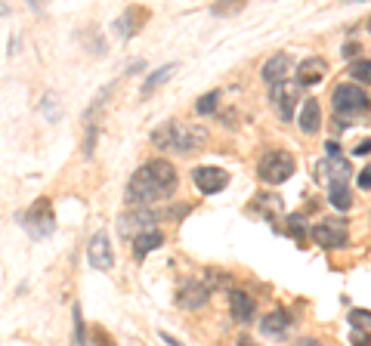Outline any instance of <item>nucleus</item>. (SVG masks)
I'll list each match as a JSON object with an SVG mask.
<instances>
[{"label":"nucleus","instance_id":"7","mask_svg":"<svg viewBox=\"0 0 371 346\" xmlns=\"http://www.w3.org/2000/svg\"><path fill=\"white\" fill-rule=\"evenodd\" d=\"M309 235H313V241L319 247H325V251H334V247H344L346 238H350V229H346V220H340V216H331V220H322L315 222L313 229H309Z\"/></svg>","mask_w":371,"mask_h":346},{"label":"nucleus","instance_id":"4","mask_svg":"<svg viewBox=\"0 0 371 346\" xmlns=\"http://www.w3.org/2000/svg\"><path fill=\"white\" fill-rule=\"evenodd\" d=\"M294 167H297V161L288 148H269L257 164V176L266 185H282L294 176Z\"/></svg>","mask_w":371,"mask_h":346},{"label":"nucleus","instance_id":"27","mask_svg":"<svg viewBox=\"0 0 371 346\" xmlns=\"http://www.w3.org/2000/svg\"><path fill=\"white\" fill-rule=\"evenodd\" d=\"M216 99H220V93H216V90L204 93V96L195 102V111H198V115H210V111L216 108Z\"/></svg>","mask_w":371,"mask_h":346},{"label":"nucleus","instance_id":"28","mask_svg":"<svg viewBox=\"0 0 371 346\" xmlns=\"http://www.w3.org/2000/svg\"><path fill=\"white\" fill-rule=\"evenodd\" d=\"M96 136H99V124H90L87 127V136H84V158H93V148H96Z\"/></svg>","mask_w":371,"mask_h":346},{"label":"nucleus","instance_id":"31","mask_svg":"<svg viewBox=\"0 0 371 346\" xmlns=\"http://www.w3.org/2000/svg\"><path fill=\"white\" fill-rule=\"evenodd\" d=\"M284 222H288V235H294V238H303V235H306V229H303V216H300V214H291Z\"/></svg>","mask_w":371,"mask_h":346},{"label":"nucleus","instance_id":"20","mask_svg":"<svg viewBox=\"0 0 371 346\" xmlns=\"http://www.w3.org/2000/svg\"><path fill=\"white\" fill-rule=\"evenodd\" d=\"M161 244H164V232H158V229H148V232H142V235H136V238H133V257L136 260L148 257V253L158 251Z\"/></svg>","mask_w":371,"mask_h":346},{"label":"nucleus","instance_id":"18","mask_svg":"<svg viewBox=\"0 0 371 346\" xmlns=\"http://www.w3.org/2000/svg\"><path fill=\"white\" fill-rule=\"evenodd\" d=\"M177 68H179V62H164V65H161V68H155V71L148 74L146 80H142V90H139V96H142V99H148L155 90H158V86H164L167 80H170V74H177Z\"/></svg>","mask_w":371,"mask_h":346},{"label":"nucleus","instance_id":"15","mask_svg":"<svg viewBox=\"0 0 371 346\" xmlns=\"http://www.w3.org/2000/svg\"><path fill=\"white\" fill-rule=\"evenodd\" d=\"M146 16H148L146 10H136V6H127V10H124L121 16H117L115 22H111V31H115V34L121 37V41H130V37H133L136 31H139V22H142Z\"/></svg>","mask_w":371,"mask_h":346},{"label":"nucleus","instance_id":"12","mask_svg":"<svg viewBox=\"0 0 371 346\" xmlns=\"http://www.w3.org/2000/svg\"><path fill=\"white\" fill-rule=\"evenodd\" d=\"M207 300H210V288L204 281H195V278L186 281L183 288H179V294H177V303L183 309H201Z\"/></svg>","mask_w":371,"mask_h":346},{"label":"nucleus","instance_id":"32","mask_svg":"<svg viewBox=\"0 0 371 346\" xmlns=\"http://www.w3.org/2000/svg\"><path fill=\"white\" fill-rule=\"evenodd\" d=\"M350 343L352 346H371V340H368V334H365L362 327H356V331L350 334Z\"/></svg>","mask_w":371,"mask_h":346},{"label":"nucleus","instance_id":"1","mask_svg":"<svg viewBox=\"0 0 371 346\" xmlns=\"http://www.w3.org/2000/svg\"><path fill=\"white\" fill-rule=\"evenodd\" d=\"M179 176L177 167L167 158H152L142 167H136V173L127 179V189H124V201L130 207H146V204L164 201L177 192Z\"/></svg>","mask_w":371,"mask_h":346},{"label":"nucleus","instance_id":"36","mask_svg":"<svg viewBox=\"0 0 371 346\" xmlns=\"http://www.w3.org/2000/svg\"><path fill=\"white\" fill-rule=\"evenodd\" d=\"M19 47H22V37H19V34H10V43H6V56H16Z\"/></svg>","mask_w":371,"mask_h":346},{"label":"nucleus","instance_id":"17","mask_svg":"<svg viewBox=\"0 0 371 346\" xmlns=\"http://www.w3.org/2000/svg\"><path fill=\"white\" fill-rule=\"evenodd\" d=\"M300 130L303 133H319L322 130V105H319V99H303V105H300Z\"/></svg>","mask_w":371,"mask_h":346},{"label":"nucleus","instance_id":"19","mask_svg":"<svg viewBox=\"0 0 371 346\" xmlns=\"http://www.w3.org/2000/svg\"><path fill=\"white\" fill-rule=\"evenodd\" d=\"M294 90H297V86H284V84L272 86V102H276L278 117H282V121H291V117H294V102H297Z\"/></svg>","mask_w":371,"mask_h":346},{"label":"nucleus","instance_id":"14","mask_svg":"<svg viewBox=\"0 0 371 346\" xmlns=\"http://www.w3.org/2000/svg\"><path fill=\"white\" fill-rule=\"evenodd\" d=\"M328 74V62L322 56H309L297 65V86H313Z\"/></svg>","mask_w":371,"mask_h":346},{"label":"nucleus","instance_id":"9","mask_svg":"<svg viewBox=\"0 0 371 346\" xmlns=\"http://www.w3.org/2000/svg\"><path fill=\"white\" fill-rule=\"evenodd\" d=\"M155 222H158V214H155V210L133 207V210H127V214L117 216V232H121L124 238H136V235L148 232Z\"/></svg>","mask_w":371,"mask_h":346},{"label":"nucleus","instance_id":"23","mask_svg":"<svg viewBox=\"0 0 371 346\" xmlns=\"http://www.w3.org/2000/svg\"><path fill=\"white\" fill-rule=\"evenodd\" d=\"M87 331H90V327L84 325L80 306L74 303V306H71V346H87Z\"/></svg>","mask_w":371,"mask_h":346},{"label":"nucleus","instance_id":"39","mask_svg":"<svg viewBox=\"0 0 371 346\" xmlns=\"http://www.w3.org/2000/svg\"><path fill=\"white\" fill-rule=\"evenodd\" d=\"M356 43H346V47H344V56H356Z\"/></svg>","mask_w":371,"mask_h":346},{"label":"nucleus","instance_id":"2","mask_svg":"<svg viewBox=\"0 0 371 346\" xmlns=\"http://www.w3.org/2000/svg\"><path fill=\"white\" fill-rule=\"evenodd\" d=\"M152 142L161 152H179V154H192L207 142V130L198 124H179V121H167L158 130H152Z\"/></svg>","mask_w":371,"mask_h":346},{"label":"nucleus","instance_id":"21","mask_svg":"<svg viewBox=\"0 0 371 346\" xmlns=\"http://www.w3.org/2000/svg\"><path fill=\"white\" fill-rule=\"evenodd\" d=\"M37 108H41V115L47 117L49 124H56L62 117V102H59V93L56 90H47L43 93V99L41 102H37Z\"/></svg>","mask_w":371,"mask_h":346},{"label":"nucleus","instance_id":"25","mask_svg":"<svg viewBox=\"0 0 371 346\" xmlns=\"http://www.w3.org/2000/svg\"><path fill=\"white\" fill-rule=\"evenodd\" d=\"M350 74L356 78V84H359V86H362V84H368V86H371V59H359V62H352Z\"/></svg>","mask_w":371,"mask_h":346},{"label":"nucleus","instance_id":"11","mask_svg":"<svg viewBox=\"0 0 371 346\" xmlns=\"http://www.w3.org/2000/svg\"><path fill=\"white\" fill-rule=\"evenodd\" d=\"M291 65H294L291 53H276V56H269V59L263 62V68H260V78H263V84L278 86V84H284V78H288Z\"/></svg>","mask_w":371,"mask_h":346},{"label":"nucleus","instance_id":"37","mask_svg":"<svg viewBox=\"0 0 371 346\" xmlns=\"http://www.w3.org/2000/svg\"><path fill=\"white\" fill-rule=\"evenodd\" d=\"M158 337H161V343H167V346H186V343H179L173 334H167V331H158Z\"/></svg>","mask_w":371,"mask_h":346},{"label":"nucleus","instance_id":"35","mask_svg":"<svg viewBox=\"0 0 371 346\" xmlns=\"http://www.w3.org/2000/svg\"><path fill=\"white\" fill-rule=\"evenodd\" d=\"M352 154H356V158H365V154H371V139L356 142V148H352Z\"/></svg>","mask_w":371,"mask_h":346},{"label":"nucleus","instance_id":"3","mask_svg":"<svg viewBox=\"0 0 371 346\" xmlns=\"http://www.w3.org/2000/svg\"><path fill=\"white\" fill-rule=\"evenodd\" d=\"M328 167H331V179H328V204L334 210H350L352 207V189H350V176L352 167L344 154L337 158H328Z\"/></svg>","mask_w":371,"mask_h":346},{"label":"nucleus","instance_id":"26","mask_svg":"<svg viewBox=\"0 0 371 346\" xmlns=\"http://www.w3.org/2000/svg\"><path fill=\"white\" fill-rule=\"evenodd\" d=\"M257 210L263 216H276L278 210H282V204H278V195H260L257 198Z\"/></svg>","mask_w":371,"mask_h":346},{"label":"nucleus","instance_id":"13","mask_svg":"<svg viewBox=\"0 0 371 346\" xmlns=\"http://www.w3.org/2000/svg\"><path fill=\"white\" fill-rule=\"evenodd\" d=\"M229 312H232V319L238 321V325H251L254 315H257V303H254V297L245 294V290H232V294H229Z\"/></svg>","mask_w":371,"mask_h":346},{"label":"nucleus","instance_id":"16","mask_svg":"<svg viewBox=\"0 0 371 346\" xmlns=\"http://www.w3.org/2000/svg\"><path fill=\"white\" fill-rule=\"evenodd\" d=\"M260 331H263L266 337L282 340L284 334L291 331V312H284V309H272V312H266L263 319H260Z\"/></svg>","mask_w":371,"mask_h":346},{"label":"nucleus","instance_id":"40","mask_svg":"<svg viewBox=\"0 0 371 346\" xmlns=\"http://www.w3.org/2000/svg\"><path fill=\"white\" fill-rule=\"evenodd\" d=\"M294 346H322V343H319V340L309 337V340H300V343H294Z\"/></svg>","mask_w":371,"mask_h":346},{"label":"nucleus","instance_id":"5","mask_svg":"<svg viewBox=\"0 0 371 346\" xmlns=\"http://www.w3.org/2000/svg\"><path fill=\"white\" fill-rule=\"evenodd\" d=\"M19 222L25 226V232H28L31 238H37V241L49 238V235L56 232V214H53L49 198H37L25 214H19Z\"/></svg>","mask_w":371,"mask_h":346},{"label":"nucleus","instance_id":"22","mask_svg":"<svg viewBox=\"0 0 371 346\" xmlns=\"http://www.w3.org/2000/svg\"><path fill=\"white\" fill-rule=\"evenodd\" d=\"M111 90H115V84H105L102 90L96 93V96H93V102H90V108L84 111V117H80V121H84V127H90V124H96V117H99V111L105 108V99L111 96Z\"/></svg>","mask_w":371,"mask_h":346},{"label":"nucleus","instance_id":"41","mask_svg":"<svg viewBox=\"0 0 371 346\" xmlns=\"http://www.w3.org/2000/svg\"><path fill=\"white\" fill-rule=\"evenodd\" d=\"M6 12H10V6H6V3H0V16H6Z\"/></svg>","mask_w":371,"mask_h":346},{"label":"nucleus","instance_id":"6","mask_svg":"<svg viewBox=\"0 0 371 346\" xmlns=\"http://www.w3.org/2000/svg\"><path fill=\"white\" fill-rule=\"evenodd\" d=\"M331 105L340 117H356L359 111L371 108V96L359 84H340V86H334Z\"/></svg>","mask_w":371,"mask_h":346},{"label":"nucleus","instance_id":"34","mask_svg":"<svg viewBox=\"0 0 371 346\" xmlns=\"http://www.w3.org/2000/svg\"><path fill=\"white\" fill-rule=\"evenodd\" d=\"M142 68H146V62H142V59H133V62H127V68H124V74H121V78H127V74H139Z\"/></svg>","mask_w":371,"mask_h":346},{"label":"nucleus","instance_id":"38","mask_svg":"<svg viewBox=\"0 0 371 346\" xmlns=\"http://www.w3.org/2000/svg\"><path fill=\"white\" fill-rule=\"evenodd\" d=\"M235 346H257V343H254L251 337H238V340H235Z\"/></svg>","mask_w":371,"mask_h":346},{"label":"nucleus","instance_id":"30","mask_svg":"<svg viewBox=\"0 0 371 346\" xmlns=\"http://www.w3.org/2000/svg\"><path fill=\"white\" fill-rule=\"evenodd\" d=\"M84 43L93 49V56H102V53H105V41L96 34V31H87V34H84Z\"/></svg>","mask_w":371,"mask_h":346},{"label":"nucleus","instance_id":"24","mask_svg":"<svg viewBox=\"0 0 371 346\" xmlns=\"http://www.w3.org/2000/svg\"><path fill=\"white\" fill-rule=\"evenodd\" d=\"M87 346H117V343L102 325H90V331H87Z\"/></svg>","mask_w":371,"mask_h":346},{"label":"nucleus","instance_id":"33","mask_svg":"<svg viewBox=\"0 0 371 346\" xmlns=\"http://www.w3.org/2000/svg\"><path fill=\"white\" fill-rule=\"evenodd\" d=\"M356 185H359L362 192H368V189H371V167H368V170L359 173V176H356Z\"/></svg>","mask_w":371,"mask_h":346},{"label":"nucleus","instance_id":"8","mask_svg":"<svg viewBox=\"0 0 371 346\" xmlns=\"http://www.w3.org/2000/svg\"><path fill=\"white\" fill-rule=\"evenodd\" d=\"M87 263L96 272H109L115 266V253H111V238L105 229H99L90 241H87Z\"/></svg>","mask_w":371,"mask_h":346},{"label":"nucleus","instance_id":"10","mask_svg":"<svg viewBox=\"0 0 371 346\" xmlns=\"http://www.w3.org/2000/svg\"><path fill=\"white\" fill-rule=\"evenodd\" d=\"M192 183H195L204 195H216V192H223L229 185V173L223 170V167H210V164L195 167V170H192Z\"/></svg>","mask_w":371,"mask_h":346},{"label":"nucleus","instance_id":"42","mask_svg":"<svg viewBox=\"0 0 371 346\" xmlns=\"http://www.w3.org/2000/svg\"><path fill=\"white\" fill-rule=\"evenodd\" d=\"M365 28H368V31H371V16H368V22H365Z\"/></svg>","mask_w":371,"mask_h":346},{"label":"nucleus","instance_id":"29","mask_svg":"<svg viewBox=\"0 0 371 346\" xmlns=\"http://www.w3.org/2000/svg\"><path fill=\"white\" fill-rule=\"evenodd\" d=\"M350 321L356 327H362V331H368L371 327V312L368 309H350Z\"/></svg>","mask_w":371,"mask_h":346}]
</instances>
